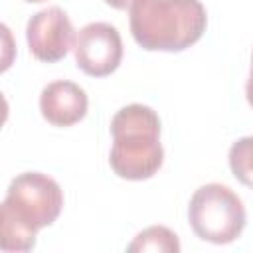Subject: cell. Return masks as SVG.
Returning a JSON list of instances; mask_svg holds the SVG:
<instances>
[{"instance_id":"obj_1","label":"cell","mask_w":253,"mask_h":253,"mask_svg":"<svg viewBox=\"0 0 253 253\" xmlns=\"http://www.w3.org/2000/svg\"><path fill=\"white\" fill-rule=\"evenodd\" d=\"M63 208L59 184L42 172L18 174L2 202L0 247L4 251H30L38 229L51 225Z\"/></svg>"},{"instance_id":"obj_2","label":"cell","mask_w":253,"mask_h":253,"mask_svg":"<svg viewBox=\"0 0 253 253\" xmlns=\"http://www.w3.org/2000/svg\"><path fill=\"white\" fill-rule=\"evenodd\" d=\"M208 26L200 0H138L130 8V34L148 51H182Z\"/></svg>"},{"instance_id":"obj_3","label":"cell","mask_w":253,"mask_h":253,"mask_svg":"<svg viewBox=\"0 0 253 253\" xmlns=\"http://www.w3.org/2000/svg\"><path fill=\"white\" fill-rule=\"evenodd\" d=\"M111 168L125 180L152 178L164 160L160 144V119L154 109L132 103L119 109L111 121Z\"/></svg>"},{"instance_id":"obj_4","label":"cell","mask_w":253,"mask_h":253,"mask_svg":"<svg viewBox=\"0 0 253 253\" xmlns=\"http://www.w3.org/2000/svg\"><path fill=\"white\" fill-rule=\"evenodd\" d=\"M188 219L200 239L225 245L241 235L247 215L239 196L231 188L213 182L194 192L188 206Z\"/></svg>"},{"instance_id":"obj_5","label":"cell","mask_w":253,"mask_h":253,"mask_svg":"<svg viewBox=\"0 0 253 253\" xmlns=\"http://www.w3.org/2000/svg\"><path fill=\"white\" fill-rule=\"evenodd\" d=\"M77 67L91 77L113 73L123 59V40L115 26L107 22H91L83 26L73 42Z\"/></svg>"},{"instance_id":"obj_6","label":"cell","mask_w":253,"mask_h":253,"mask_svg":"<svg viewBox=\"0 0 253 253\" xmlns=\"http://www.w3.org/2000/svg\"><path fill=\"white\" fill-rule=\"evenodd\" d=\"M26 40L36 59L53 63L67 55L73 40V26L65 10L49 6L36 12L26 26Z\"/></svg>"},{"instance_id":"obj_7","label":"cell","mask_w":253,"mask_h":253,"mask_svg":"<svg viewBox=\"0 0 253 253\" xmlns=\"http://www.w3.org/2000/svg\"><path fill=\"white\" fill-rule=\"evenodd\" d=\"M87 93L73 81H51L42 89L40 111L42 117L55 126H71L87 115Z\"/></svg>"},{"instance_id":"obj_8","label":"cell","mask_w":253,"mask_h":253,"mask_svg":"<svg viewBox=\"0 0 253 253\" xmlns=\"http://www.w3.org/2000/svg\"><path fill=\"white\" fill-rule=\"evenodd\" d=\"M126 251H158V253H178L180 241L174 231H170L164 225H152L142 229L132 243L126 247Z\"/></svg>"},{"instance_id":"obj_9","label":"cell","mask_w":253,"mask_h":253,"mask_svg":"<svg viewBox=\"0 0 253 253\" xmlns=\"http://www.w3.org/2000/svg\"><path fill=\"white\" fill-rule=\"evenodd\" d=\"M229 168L243 186L253 188V136H241L231 144Z\"/></svg>"},{"instance_id":"obj_10","label":"cell","mask_w":253,"mask_h":253,"mask_svg":"<svg viewBox=\"0 0 253 253\" xmlns=\"http://www.w3.org/2000/svg\"><path fill=\"white\" fill-rule=\"evenodd\" d=\"M105 2L109 6H113V8H117V10H130L132 4L138 2V0H105Z\"/></svg>"},{"instance_id":"obj_11","label":"cell","mask_w":253,"mask_h":253,"mask_svg":"<svg viewBox=\"0 0 253 253\" xmlns=\"http://www.w3.org/2000/svg\"><path fill=\"white\" fill-rule=\"evenodd\" d=\"M245 95H247L249 105L253 107V55H251V71H249V79H247V85H245Z\"/></svg>"},{"instance_id":"obj_12","label":"cell","mask_w":253,"mask_h":253,"mask_svg":"<svg viewBox=\"0 0 253 253\" xmlns=\"http://www.w3.org/2000/svg\"><path fill=\"white\" fill-rule=\"evenodd\" d=\"M26 2H43V0H26Z\"/></svg>"}]
</instances>
